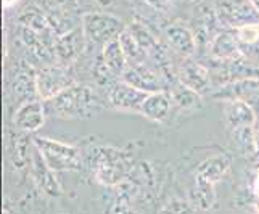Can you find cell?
I'll return each mask as SVG.
<instances>
[{"label": "cell", "mask_w": 259, "mask_h": 214, "mask_svg": "<svg viewBox=\"0 0 259 214\" xmlns=\"http://www.w3.org/2000/svg\"><path fill=\"white\" fill-rule=\"evenodd\" d=\"M134 167L132 156L124 150L98 147L92 151V173L98 184L118 187L127 179Z\"/></svg>", "instance_id": "cell-1"}, {"label": "cell", "mask_w": 259, "mask_h": 214, "mask_svg": "<svg viewBox=\"0 0 259 214\" xmlns=\"http://www.w3.org/2000/svg\"><path fill=\"white\" fill-rule=\"evenodd\" d=\"M46 106L60 118L81 119L94 114L98 108V97L91 87L74 84L55 99L46 102Z\"/></svg>", "instance_id": "cell-2"}, {"label": "cell", "mask_w": 259, "mask_h": 214, "mask_svg": "<svg viewBox=\"0 0 259 214\" xmlns=\"http://www.w3.org/2000/svg\"><path fill=\"white\" fill-rule=\"evenodd\" d=\"M32 145L37 148L44 161L53 173L81 171L82 158L76 147L49 137H34Z\"/></svg>", "instance_id": "cell-3"}, {"label": "cell", "mask_w": 259, "mask_h": 214, "mask_svg": "<svg viewBox=\"0 0 259 214\" xmlns=\"http://www.w3.org/2000/svg\"><path fill=\"white\" fill-rule=\"evenodd\" d=\"M127 29L121 18L105 12H87L82 15V31L85 40L94 46L105 47L106 44L119 39Z\"/></svg>", "instance_id": "cell-4"}, {"label": "cell", "mask_w": 259, "mask_h": 214, "mask_svg": "<svg viewBox=\"0 0 259 214\" xmlns=\"http://www.w3.org/2000/svg\"><path fill=\"white\" fill-rule=\"evenodd\" d=\"M216 16L222 24L230 28H242L245 24L259 23V12L251 0H219Z\"/></svg>", "instance_id": "cell-5"}, {"label": "cell", "mask_w": 259, "mask_h": 214, "mask_svg": "<svg viewBox=\"0 0 259 214\" xmlns=\"http://www.w3.org/2000/svg\"><path fill=\"white\" fill-rule=\"evenodd\" d=\"M127 29L131 31V34L136 37V40L139 42V46L142 47L147 53V57L153 61L155 66L159 69V73L163 76H167V79H171L169 76V60H167V55H166V50L164 47L159 44L158 37L151 32L147 26L142 23V20H134L129 26Z\"/></svg>", "instance_id": "cell-6"}, {"label": "cell", "mask_w": 259, "mask_h": 214, "mask_svg": "<svg viewBox=\"0 0 259 214\" xmlns=\"http://www.w3.org/2000/svg\"><path fill=\"white\" fill-rule=\"evenodd\" d=\"M35 85L42 102H49L74 85L69 71L61 66H46L35 73Z\"/></svg>", "instance_id": "cell-7"}, {"label": "cell", "mask_w": 259, "mask_h": 214, "mask_svg": "<svg viewBox=\"0 0 259 214\" xmlns=\"http://www.w3.org/2000/svg\"><path fill=\"white\" fill-rule=\"evenodd\" d=\"M212 99L216 100H242L251 105L253 108H259V77H248L240 81L227 82L219 85L216 92H212Z\"/></svg>", "instance_id": "cell-8"}, {"label": "cell", "mask_w": 259, "mask_h": 214, "mask_svg": "<svg viewBox=\"0 0 259 214\" xmlns=\"http://www.w3.org/2000/svg\"><path fill=\"white\" fill-rule=\"evenodd\" d=\"M148 92L140 91V89L134 87L124 81L114 82L108 89V102L113 108L119 111H134L140 113L142 106L148 99Z\"/></svg>", "instance_id": "cell-9"}, {"label": "cell", "mask_w": 259, "mask_h": 214, "mask_svg": "<svg viewBox=\"0 0 259 214\" xmlns=\"http://www.w3.org/2000/svg\"><path fill=\"white\" fill-rule=\"evenodd\" d=\"M158 71H159L158 68H151L148 63L139 66H127L121 81L137 87L140 91H145L148 94L163 92L166 89V81L163 74H159Z\"/></svg>", "instance_id": "cell-10"}, {"label": "cell", "mask_w": 259, "mask_h": 214, "mask_svg": "<svg viewBox=\"0 0 259 214\" xmlns=\"http://www.w3.org/2000/svg\"><path fill=\"white\" fill-rule=\"evenodd\" d=\"M177 81L187 85L196 94H204L211 87L209 68H206L200 61L192 58H185L177 71Z\"/></svg>", "instance_id": "cell-11"}, {"label": "cell", "mask_w": 259, "mask_h": 214, "mask_svg": "<svg viewBox=\"0 0 259 214\" xmlns=\"http://www.w3.org/2000/svg\"><path fill=\"white\" fill-rule=\"evenodd\" d=\"M46 102L42 100L26 102L16 110L13 116V124L16 126V129L26 134L39 131L44 126V122H46Z\"/></svg>", "instance_id": "cell-12"}, {"label": "cell", "mask_w": 259, "mask_h": 214, "mask_svg": "<svg viewBox=\"0 0 259 214\" xmlns=\"http://www.w3.org/2000/svg\"><path fill=\"white\" fill-rule=\"evenodd\" d=\"M209 53L216 61H237L245 58L237 34L230 31H221L214 35L209 42Z\"/></svg>", "instance_id": "cell-13"}, {"label": "cell", "mask_w": 259, "mask_h": 214, "mask_svg": "<svg viewBox=\"0 0 259 214\" xmlns=\"http://www.w3.org/2000/svg\"><path fill=\"white\" fill-rule=\"evenodd\" d=\"M31 171H32V179L37 184L39 189L49 195L52 198H57L61 195V185L57 179V173H53L52 169L47 166V163L44 161V158L37 151V148L34 147L32 158H31Z\"/></svg>", "instance_id": "cell-14"}, {"label": "cell", "mask_w": 259, "mask_h": 214, "mask_svg": "<svg viewBox=\"0 0 259 214\" xmlns=\"http://www.w3.org/2000/svg\"><path fill=\"white\" fill-rule=\"evenodd\" d=\"M85 46V35L82 28L71 29L65 34L57 35L53 42V53L61 61H73L82 53Z\"/></svg>", "instance_id": "cell-15"}, {"label": "cell", "mask_w": 259, "mask_h": 214, "mask_svg": "<svg viewBox=\"0 0 259 214\" xmlns=\"http://www.w3.org/2000/svg\"><path fill=\"white\" fill-rule=\"evenodd\" d=\"M166 39L169 47L184 58H190L196 52V37L195 34L181 23H172L166 28Z\"/></svg>", "instance_id": "cell-16"}, {"label": "cell", "mask_w": 259, "mask_h": 214, "mask_svg": "<svg viewBox=\"0 0 259 214\" xmlns=\"http://www.w3.org/2000/svg\"><path fill=\"white\" fill-rule=\"evenodd\" d=\"M226 119L232 132L253 127L256 122V110L251 105L242 100H227L226 102Z\"/></svg>", "instance_id": "cell-17"}, {"label": "cell", "mask_w": 259, "mask_h": 214, "mask_svg": "<svg viewBox=\"0 0 259 214\" xmlns=\"http://www.w3.org/2000/svg\"><path fill=\"white\" fill-rule=\"evenodd\" d=\"M229 167H230V156L226 153H218V155H212L206 159H203L198 164V167H196L195 177L216 184L226 176Z\"/></svg>", "instance_id": "cell-18"}, {"label": "cell", "mask_w": 259, "mask_h": 214, "mask_svg": "<svg viewBox=\"0 0 259 214\" xmlns=\"http://www.w3.org/2000/svg\"><path fill=\"white\" fill-rule=\"evenodd\" d=\"M171 95L169 92H153L148 95L144 106H142L140 114L153 122H164L171 111Z\"/></svg>", "instance_id": "cell-19"}, {"label": "cell", "mask_w": 259, "mask_h": 214, "mask_svg": "<svg viewBox=\"0 0 259 214\" xmlns=\"http://www.w3.org/2000/svg\"><path fill=\"white\" fill-rule=\"evenodd\" d=\"M102 60H103L105 66L108 68L110 73L116 79H119V81H121V77L124 74V71L127 69L129 63H127L126 55H124V52H122L119 39L111 40V42H108L103 47V50H102Z\"/></svg>", "instance_id": "cell-20"}, {"label": "cell", "mask_w": 259, "mask_h": 214, "mask_svg": "<svg viewBox=\"0 0 259 214\" xmlns=\"http://www.w3.org/2000/svg\"><path fill=\"white\" fill-rule=\"evenodd\" d=\"M190 203L192 206L201 211L212 209L218 203V193L214 189V184L195 177V185L190 192Z\"/></svg>", "instance_id": "cell-21"}, {"label": "cell", "mask_w": 259, "mask_h": 214, "mask_svg": "<svg viewBox=\"0 0 259 214\" xmlns=\"http://www.w3.org/2000/svg\"><path fill=\"white\" fill-rule=\"evenodd\" d=\"M12 92L18 100H23L24 103L39 100L37 85H35V74H31L28 71L20 73L12 82Z\"/></svg>", "instance_id": "cell-22"}, {"label": "cell", "mask_w": 259, "mask_h": 214, "mask_svg": "<svg viewBox=\"0 0 259 214\" xmlns=\"http://www.w3.org/2000/svg\"><path fill=\"white\" fill-rule=\"evenodd\" d=\"M119 44L122 47L124 55H126V58H127L129 66H139V65H145L147 63V58H148L147 53L142 50V47L139 46V42L131 34L129 29H126L119 35Z\"/></svg>", "instance_id": "cell-23"}, {"label": "cell", "mask_w": 259, "mask_h": 214, "mask_svg": "<svg viewBox=\"0 0 259 214\" xmlns=\"http://www.w3.org/2000/svg\"><path fill=\"white\" fill-rule=\"evenodd\" d=\"M171 91H169V95H171V100L176 102L181 108L184 110H193V108H198L201 100H200V94H196L192 89H189L187 85L181 84L179 81L172 82Z\"/></svg>", "instance_id": "cell-24"}, {"label": "cell", "mask_w": 259, "mask_h": 214, "mask_svg": "<svg viewBox=\"0 0 259 214\" xmlns=\"http://www.w3.org/2000/svg\"><path fill=\"white\" fill-rule=\"evenodd\" d=\"M12 148H13V156H15V164L18 167H24L28 161L32 158V153L29 151V140L26 137V132L16 134L12 139Z\"/></svg>", "instance_id": "cell-25"}, {"label": "cell", "mask_w": 259, "mask_h": 214, "mask_svg": "<svg viewBox=\"0 0 259 214\" xmlns=\"http://www.w3.org/2000/svg\"><path fill=\"white\" fill-rule=\"evenodd\" d=\"M235 34L240 44H243V46H254L259 40V23L245 24L242 28L235 29Z\"/></svg>", "instance_id": "cell-26"}, {"label": "cell", "mask_w": 259, "mask_h": 214, "mask_svg": "<svg viewBox=\"0 0 259 214\" xmlns=\"http://www.w3.org/2000/svg\"><path fill=\"white\" fill-rule=\"evenodd\" d=\"M192 203L182 200V198H172L169 200L158 214H192Z\"/></svg>", "instance_id": "cell-27"}, {"label": "cell", "mask_w": 259, "mask_h": 214, "mask_svg": "<svg viewBox=\"0 0 259 214\" xmlns=\"http://www.w3.org/2000/svg\"><path fill=\"white\" fill-rule=\"evenodd\" d=\"M105 214H136L132 211V208L129 206V200L118 195V198L113 200L108 208H106Z\"/></svg>", "instance_id": "cell-28"}, {"label": "cell", "mask_w": 259, "mask_h": 214, "mask_svg": "<svg viewBox=\"0 0 259 214\" xmlns=\"http://www.w3.org/2000/svg\"><path fill=\"white\" fill-rule=\"evenodd\" d=\"M144 2L153 8V10L161 13H166L172 8V0H144Z\"/></svg>", "instance_id": "cell-29"}, {"label": "cell", "mask_w": 259, "mask_h": 214, "mask_svg": "<svg viewBox=\"0 0 259 214\" xmlns=\"http://www.w3.org/2000/svg\"><path fill=\"white\" fill-rule=\"evenodd\" d=\"M253 144H254V158L259 163V119H256L253 126Z\"/></svg>", "instance_id": "cell-30"}, {"label": "cell", "mask_w": 259, "mask_h": 214, "mask_svg": "<svg viewBox=\"0 0 259 214\" xmlns=\"http://www.w3.org/2000/svg\"><path fill=\"white\" fill-rule=\"evenodd\" d=\"M253 193H254V197L259 200V166H257L254 177H253Z\"/></svg>", "instance_id": "cell-31"}, {"label": "cell", "mask_w": 259, "mask_h": 214, "mask_svg": "<svg viewBox=\"0 0 259 214\" xmlns=\"http://www.w3.org/2000/svg\"><path fill=\"white\" fill-rule=\"evenodd\" d=\"M16 2H18V0H4V7H5V8H10V7H13Z\"/></svg>", "instance_id": "cell-32"}, {"label": "cell", "mask_w": 259, "mask_h": 214, "mask_svg": "<svg viewBox=\"0 0 259 214\" xmlns=\"http://www.w3.org/2000/svg\"><path fill=\"white\" fill-rule=\"evenodd\" d=\"M251 2H253V5L256 7V10L259 12V0H251Z\"/></svg>", "instance_id": "cell-33"}, {"label": "cell", "mask_w": 259, "mask_h": 214, "mask_svg": "<svg viewBox=\"0 0 259 214\" xmlns=\"http://www.w3.org/2000/svg\"><path fill=\"white\" fill-rule=\"evenodd\" d=\"M4 214H13V212H12L10 209H8L7 206H5V208H4Z\"/></svg>", "instance_id": "cell-34"}]
</instances>
